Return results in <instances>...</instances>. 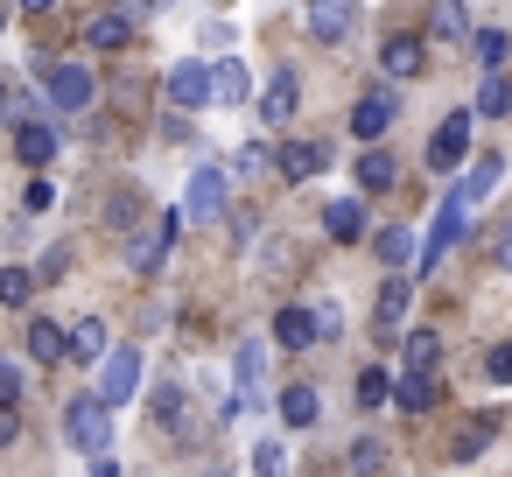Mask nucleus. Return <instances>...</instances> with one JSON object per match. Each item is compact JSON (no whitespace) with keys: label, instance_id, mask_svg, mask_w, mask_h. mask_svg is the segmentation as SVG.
<instances>
[{"label":"nucleus","instance_id":"nucleus-43","mask_svg":"<svg viewBox=\"0 0 512 477\" xmlns=\"http://www.w3.org/2000/svg\"><path fill=\"white\" fill-rule=\"evenodd\" d=\"M498 267H512V218L498 225Z\"/></svg>","mask_w":512,"mask_h":477},{"label":"nucleus","instance_id":"nucleus-6","mask_svg":"<svg viewBox=\"0 0 512 477\" xmlns=\"http://www.w3.org/2000/svg\"><path fill=\"white\" fill-rule=\"evenodd\" d=\"M176 239H183V211H162V218H155V225H148V232L134 239L127 267H134V274H155V267H162V253H169Z\"/></svg>","mask_w":512,"mask_h":477},{"label":"nucleus","instance_id":"nucleus-18","mask_svg":"<svg viewBox=\"0 0 512 477\" xmlns=\"http://www.w3.org/2000/svg\"><path fill=\"white\" fill-rule=\"evenodd\" d=\"M386 400H393L400 414H428V407H435V379H428V372H400Z\"/></svg>","mask_w":512,"mask_h":477},{"label":"nucleus","instance_id":"nucleus-17","mask_svg":"<svg viewBox=\"0 0 512 477\" xmlns=\"http://www.w3.org/2000/svg\"><path fill=\"white\" fill-rule=\"evenodd\" d=\"M274 344H281V351H309V344H316V316H309L302 302H288V309L274 316Z\"/></svg>","mask_w":512,"mask_h":477},{"label":"nucleus","instance_id":"nucleus-33","mask_svg":"<svg viewBox=\"0 0 512 477\" xmlns=\"http://www.w3.org/2000/svg\"><path fill=\"white\" fill-rule=\"evenodd\" d=\"M386 393H393V379H386L379 365H365V372H358V407H386Z\"/></svg>","mask_w":512,"mask_h":477},{"label":"nucleus","instance_id":"nucleus-16","mask_svg":"<svg viewBox=\"0 0 512 477\" xmlns=\"http://www.w3.org/2000/svg\"><path fill=\"white\" fill-rule=\"evenodd\" d=\"M295 106H302V85H295V71H274V85H267V99H260L267 127H288V120H295Z\"/></svg>","mask_w":512,"mask_h":477},{"label":"nucleus","instance_id":"nucleus-15","mask_svg":"<svg viewBox=\"0 0 512 477\" xmlns=\"http://www.w3.org/2000/svg\"><path fill=\"white\" fill-rule=\"evenodd\" d=\"M407 302H414V288H407V274H386V288H379V309H372V323H379V337H400V316H407Z\"/></svg>","mask_w":512,"mask_h":477},{"label":"nucleus","instance_id":"nucleus-32","mask_svg":"<svg viewBox=\"0 0 512 477\" xmlns=\"http://www.w3.org/2000/svg\"><path fill=\"white\" fill-rule=\"evenodd\" d=\"M29 295H36V274H29V267H0V302L15 309V302H29Z\"/></svg>","mask_w":512,"mask_h":477},{"label":"nucleus","instance_id":"nucleus-40","mask_svg":"<svg viewBox=\"0 0 512 477\" xmlns=\"http://www.w3.org/2000/svg\"><path fill=\"white\" fill-rule=\"evenodd\" d=\"M0 407H22V372L0 358Z\"/></svg>","mask_w":512,"mask_h":477},{"label":"nucleus","instance_id":"nucleus-46","mask_svg":"<svg viewBox=\"0 0 512 477\" xmlns=\"http://www.w3.org/2000/svg\"><path fill=\"white\" fill-rule=\"evenodd\" d=\"M148 8H176V0H148Z\"/></svg>","mask_w":512,"mask_h":477},{"label":"nucleus","instance_id":"nucleus-13","mask_svg":"<svg viewBox=\"0 0 512 477\" xmlns=\"http://www.w3.org/2000/svg\"><path fill=\"white\" fill-rule=\"evenodd\" d=\"M386 127H393V92H365V99L351 106V134H358V141H379Z\"/></svg>","mask_w":512,"mask_h":477},{"label":"nucleus","instance_id":"nucleus-12","mask_svg":"<svg viewBox=\"0 0 512 477\" xmlns=\"http://www.w3.org/2000/svg\"><path fill=\"white\" fill-rule=\"evenodd\" d=\"M253 99V71L239 64V57H225L218 71H211V106H246Z\"/></svg>","mask_w":512,"mask_h":477},{"label":"nucleus","instance_id":"nucleus-31","mask_svg":"<svg viewBox=\"0 0 512 477\" xmlns=\"http://www.w3.org/2000/svg\"><path fill=\"white\" fill-rule=\"evenodd\" d=\"M183 414H190L183 386H176V379H162V386H155V421H162V428H183Z\"/></svg>","mask_w":512,"mask_h":477},{"label":"nucleus","instance_id":"nucleus-30","mask_svg":"<svg viewBox=\"0 0 512 477\" xmlns=\"http://www.w3.org/2000/svg\"><path fill=\"white\" fill-rule=\"evenodd\" d=\"M435 358H442V337L435 330H407V372H435Z\"/></svg>","mask_w":512,"mask_h":477},{"label":"nucleus","instance_id":"nucleus-44","mask_svg":"<svg viewBox=\"0 0 512 477\" xmlns=\"http://www.w3.org/2000/svg\"><path fill=\"white\" fill-rule=\"evenodd\" d=\"M92 477H120V463L113 456H92Z\"/></svg>","mask_w":512,"mask_h":477},{"label":"nucleus","instance_id":"nucleus-25","mask_svg":"<svg viewBox=\"0 0 512 477\" xmlns=\"http://www.w3.org/2000/svg\"><path fill=\"white\" fill-rule=\"evenodd\" d=\"M379 260H386V274H407V267H414V239H407V225H386V232H379Z\"/></svg>","mask_w":512,"mask_h":477},{"label":"nucleus","instance_id":"nucleus-39","mask_svg":"<svg viewBox=\"0 0 512 477\" xmlns=\"http://www.w3.org/2000/svg\"><path fill=\"white\" fill-rule=\"evenodd\" d=\"M253 477H288V470H281V442H260V449H253Z\"/></svg>","mask_w":512,"mask_h":477},{"label":"nucleus","instance_id":"nucleus-27","mask_svg":"<svg viewBox=\"0 0 512 477\" xmlns=\"http://www.w3.org/2000/svg\"><path fill=\"white\" fill-rule=\"evenodd\" d=\"M379 463H386V442H372V435H358V442L344 449V470H351V477H379Z\"/></svg>","mask_w":512,"mask_h":477},{"label":"nucleus","instance_id":"nucleus-8","mask_svg":"<svg viewBox=\"0 0 512 477\" xmlns=\"http://www.w3.org/2000/svg\"><path fill=\"white\" fill-rule=\"evenodd\" d=\"M470 127H477V113H449L435 127V141H428V169H456L463 148H470Z\"/></svg>","mask_w":512,"mask_h":477},{"label":"nucleus","instance_id":"nucleus-47","mask_svg":"<svg viewBox=\"0 0 512 477\" xmlns=\"http://www.w3.org/2000/svg\"><path fill=\"white\" fill-rule=\"evenodd\" d=\"M0 113H8V85H0Z\"/></svg>","mask_w":512,"mask_h":477},{"label":"nucleus","instance_id":"nucleus-22","mask_svg":"<svg viewBox=\"0 0 512 477\" xmlns=\"http://www.w3.org/2000/svg\"><path fill=\"white\" fill-rule=\"evenodd\" d=\"M274 407H281V421H288V428H316V407H323V400H316V386H281V400H274Z\"/></svg>","mask_w":512,"mask_h":477},{"label":"nucleus","instance_id":"nucleus-2","mask_svg":"<svg viewBox=\"0 0 512 477\" xmlns=\"http://www.w3.org/2000/svg\"><path fill=\"white\" fill-rule=\"evenodd\" d=\"M162 99H169V113H183V120H190L197 106H211V64H190V57H183V64L162 78Z\"/></svg>","mask_w":512,"mask_h":477},{"label":"nucleus","instance_id":"nucleus-34","mask_svg":"<svg viewBox=\"0 0 512 477\" xmlns=\"http://www.w3.org/2000/svg\"><path fill=\"white\" fill-rule=\"evenodd\" d=\"M491 435H498V421H491V414H484V421H470V428L456 435V463H470V456H477V449H484Z\"/></svg>","mask_w":512,"mask_h":477},{"label":"nucleus","instance_id":"nucleus-11","mask_svg":"<svg viewBox=\"0 0 512 477\" xmlns=\"http://www.w3.org/2000/svg\"><path fill=\"white\" fill-rule=\"evenodd\" d=\"M421 64H428L421 36H386V43H379V71H386V78H414Z\"/></svg>","mask_w":512,"mask_h":477},{"label":"nucleus","instance_id":"nucleus-42","mask_svg":"<svg viewBox=\"0 0 512 477\" xmlns=\"http://www.w3.org/2000/svg\"><path fill=\"white\" fill-rule=\"evenodd\" d=\"M15 435H22V414H15V407H0V449H8Z\"/></svg>","mask_w":512,"mask_h":477},{"label":"nucleus","instance_id":"nucleus-21","mask_svg":"<svg viewBox=\"0 0 512 477\" xmlns=\"http://www.w3.org/2000/svg\"><path fill=\"white\" fill-rule=\"evenodd\" d=\"M498 176H505V162H498V155H477V162L463 169V190H456V197H463V204H477V197H491V190H498Z\"/></svg>","mask_w":512,"mask_h":477},{"label":"nucleus","instance_id":"nucleus-19","mask_svg":"<svg viewBox=\"0 0 512 477\" xmlns=\"http://www.w3.org/2000/svg\"><path fill=\"white\" fill-rule=\"evenodd\" d=\"M127 36H134V22H127L120 8H106V15L85 22V43H92V50H127Z\"/></svg>","mask_w":512,"mask_h":477},{"label":"nucleus","instance_id":"nucleus-9","mask_svg":"<svg viewBox=\"0 0 512 477\" xmlns=\"http://www.w3.org/2000/svg\"><path fill=\"white\" fill-rule=\"evenodd\" d=\"M323 232H330L337 246H358V239H365V204H358V197H330V204H323Z\"/></svg>","mask_w":512,"mask_h":477},{"label":"nucleus","instance_id":"nucleus-7","mask_svg":"<svg viewBox=\"0 0 512 477\" xmlns=\"http://www.w3.org/2000/svg\"><path fill=\"white\" fill-rule=\"evenodd\" d=\"M358 29V0H309V36L316 43H351Z\"/></svg>","mask_w":512,"mask_h":477},{"label":"nucleus","instance_id":"nucleus-45","mask_svg":"<svg viewBox=\"0 0 512 477\" xmlns=\"http://www.w3.org/2000/svg\"><path fill=\"white\" fill-rule=\"evenodd\" d=\"M57 8V0H22V15H50Z\"/></svg>","mask_w":512,"mask_h":477},{"label":"nucleus","instance_id":"nucleus-10","mask_svg":"<svg viewBox=\"0 0 512 477\" xmlns=\"http://www.w3.org/2000/svg\"><path fill=\"white\" fill-rule=\"evenodd\" d=\"M64 358H71V365H99V358H106V323H99V316H78V323L64 330Z\"/></svg>","mask_w":512,"mask_h":477},{"label":"nucleus","instance_id":"nucleus-20","mask_svg":"<svg viewBox=\"0 0 512 477\" xmlns=\"http://www.w3.org/2000/svg\"><path fill=\"white\" fill-rule=\"evenodd\" d=\"M15 155H22L29 169H43V162L57 155V134H50L43 120H22V127H15Z\"/></svg>","mask_w":512,"mask_h":477},{"label":"nucleus","instance_id":"nucleus-24","mask_svg":"<svg viewBox=\"0 0 512 477\" xmlns=\"http://www.w3.org/2000/svg\"><path fill=\"white\" fill-rule=\"evenodd\" d=\"M393 176H400V169H393L386 148H365V155H358V190H393Z\"/></svg>","mask_w":512,"mask_h":477},{"label":"nucleus","instance_id":"nucleus-38","mask_svg":"<svg viewBox=\"0 0 512 477\" xmlns=\"http://www.w3.org/2000/svg\"><path fill=\"white\" fill-rule=\"evenodd\" d=\"M64 267H71V253H64V246H50V253H43L29 274H36V281H64Z\"/></svg>","mask_w":512,"mask_h":477},{"label":"nucleus","instance_id":"nucleus-26","mask_svg":"<svg viewBox=\"0 0 512 477\" xmlns=\"http://www.w3.org/2000/svg\"><path fill=\"white\" fill-rule=\"evenodd\" d=\"M477 113H484V120H505V113H512V85H505L498 71H484V85H477Z\"/></svg>","mask_w":512,"mask_h":477},{"label":"nucleus","instance_id":"nucleus-28","mask_svg":"<svg viewBox=\"0 0 512 477\" xmlns=\"http://www.w3.org/2000/svg\"><path fill=\"white\" fill-rule=\"evenodd\" d=\"M428 22H435V36H470V15H463V0H428Z\"/></svg>","mask_w":512,"mask_h":477},{"label":"nucleus","instance_id":"nucleus-37","mask_svg":"<svg viewBox=\"0 0 512 477\" xmlns=\"http://www.w3.org/2000/svg\"><path fill=\"white\" fill-rule=\"evenodd\" d=\"M22 204H29V211H50V204H57V183H50V176H29Z\"/></svg>","mask_w":512,"mask_h":477},{"label":"nucleus","instance_id":"nucleus-29","mask_svg":"<svg viewBox=\"0 0 512 477\" xmlns=\"http://www.w3.org/2000/svg\"><path fill=\"white\" fill-rule=\"evenodd\" d=\"M470 50H477V64H484V71H498V64H505V50H512V36H505V29H470Z\"/></svg>","mask_w":512,"mask_h":477},{"label":"nucleus","instance_id":"nucleus-4","mask_svg":"<svg viewBox=\"0 0 512 477\" xmlns=\"http://www.w3.org/2000/svg\"><path fill=\"white\" fill-rule=\"evenodd\" d=\"M134 393H141V351H134V344H127V351H106V358H99V400H106V407H127Z\"/></svg>","mask_w":512,"mask_h":477},{"label":"nucleus","instance_id":"nucleus-5","mask_svg":"<svg viewBox=\"0 0 512 477\" xmlns=\"http://www.w3.org/2000/svg\"><path fill=\"white\" fill-rule=\"evenodd\" d=\"M43 85H50V99H57L64 113H85V106L99 99V85H92L85 64H43Z\"/></svg>","mask_w":512,"mask_h":477},{"label":"nucleus","instance_id":"nucleus-36","mask_svg":"<svg viewBox=\"0 0 512 477\" xmlns=\"http://www.w3.org/2000/svg\"><path fill=\"white\" fill-rule=\"evenodd\" d=\"M232 176H239V183H253V176H267V148H239V162H232Z\"/></svg>","mask_w":512,"mask_h":477},{"label":"nucleus","instance_id":"nucleus-41","mask_svg":"<svg viewBox=\"0 0 512 477\" xmlns=\"http://www.w3.org/2000/svg\"><path fill=\"white\" fill-rule=\"evenodd\" d=\"M491 379H498V386H512V344H498V351H491Z\"/></svg>","mask_w":512,"mask_h":477},{"label":"nucleus","instance_id":"nucleus-3","mask_svg":"<svg viewBox=\"0 0 512 477\" xmlns=\"http://www.w3.org/2000/svg\"><path fill=\"white\" fill-rule=\"evenodd\" d=\"M225 190H232V176H225L218 162H204V169L190 176V197H183V225H211V218L225 211Z\"/></svg>","mask_w":512,"mask_h":477},{"label":"nucleus","instance_id":"nucleus-23","mask_svg":"<svg viewBox=\"0 0 512 477\" xmlns=\"http://www.w3.org/2000/svg\"><path fill=\"white\" fill-rule=\"evenodd\" d=\"M29 358H43V365H64V323L36 316V323H29Z\"/></svg>","mask_w":512,"mask_h":477},{"label":"nucleus","instance_id":"nucleus-1","mask_svg":"<svg viewBox=\"0 0 512 477\" xmlns=\"http://www.w3.org/2000/svg\"><path fill=\"white\" fill-rule=\"evenodd\" d=\"M64 442L85 449V456H106V442H113V407H106L99 393H78V400L64 407Z\"/></svg>","mask_w":512,"mask_h":477},{"label":"nucleus","instance_id":"nucleus-35","mask_svg":"<svg viewBox=\"0 0 512 477\" xmlns=\"http://www.w3.org/2000/svg\"><path fill=\"white\" fill-rule=\"evenodd\" d=\"M141 218V190H120L113 204H106V225H134Z\"/></svg>","mask_w":512,"mask_h":477},{"label":"nucleus","instance_id":"nucleus-14","mask_svg":"<svg viewBox=\"0 0 512 477\" xmlns=\"http://www.w3.org/2000/svg\"><path fill=\"white\" fill-rule=\"evenodd\" d=\"M323 169H330V148H323V141H288V148H281V176H288V183H309V176H323Z\"/></svg>","mask_w":512,"mask_h":477}]
</instances>
